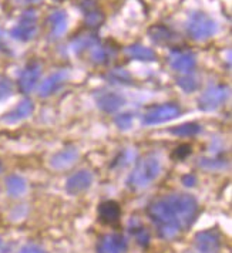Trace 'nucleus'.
Listing matches in <instances>:
<instances>
[{"label": "nucleus", "mask_w": 232, "mask_h": 253, "mask_svg": "<svg viewBox=\"0 0 232 253\" xmlns=\"http://www.w3.org/2000/svg\"><path fill=\"white\" fill-rule=\"evenodd\" d=\"M199 212L197 199L188 194H170L151 202L148 218L155 225L158 235L171 241L189 229Z\"/></svg>", "instance_id": "f257e3e1"}, {"label": "nucleus", "mask_w": 232, "mask_h": 253, "mask_svg": "<svg viewBox=\"0 0 232 253\" xmlns=\"http://www.w3.org/2000/svg\"><path fill=\"white\" fill-rule=\"evenodd\" d=\"M161 173V161L155 155H147L141 158L133 172L130 173L127 179V185L134 189H145L148 188Z\"/></svg>", "instance_id": "f03ea898"}, {"label": "nucleus", "mask_w": 232, "mask_h": 253, "mask_svg": "<svg viewBox=\"0 0 232 253\" xmlns=\"http://www.w3.org/2000/svg\"><path fill=\"white\" fill-rule=\"evenodd\" d=\"M186 32L191 39L197 42H205L217 33V23L207 13L195 12L189 16Z\"/></svg>", "instance_id": "7ed1b4c3"}, {"label": "nucleus", "mask_w": 232, "mask_h": 253, "mask_svg": "<svg viewBox=\"0 0 232 253\" xmlns=\"http://www.w3.org/2000/svg\"><path fill=\"white\" fill-rule=\"evenodd\" d=\"M228 95H230V88L227 85H222V84L211 85L198 98V107L207 113L215 111L227 101Z\"/></svg>", "instance_id": "20e7f679"}, {"label": "nucleus", "mask_w": 232, "mask_h": 253, "mask_svg": "<svg viewBox=\"0 0 232 253\" xmlns=\"http://www.w3.org/2000/svg\"><path fill=\"white\" fill-rule=\"evenodd\" d=\"M181 114V110L177 104L168 103L158 105V107H152L148 110L145 114L142 115V124L144 126H155V124H163L173 121L175 118H178Z\"/></svg>", "instance_id": "39448f33"}, {"label": "nucleus", "mask_w": 232, "mask_h": 253, "mask_svg": "<svg viewBox=\"0 0 232 253\" xmlns=\"http://www.w3.org/2000/svg\"><path fill=\"white\" fill-rule=\"evenodd\" d=\"M37 13L35 10H26L20 17V22L17 26H14L10 32L14 40H19V42H30L33 40L37 35Z\"/></svg>", "instance_id": "423d86ee"}, {"label": "nucleus", "mask_w": 232, "mask_h": 253, "mask_svg": "<svg viewBox=\"0 0 232 253\" xmlns=\"http://www.w3.org/2000/svg\"><path fill=\"white\" fill-rule=\"evenodd\" d=\"M194 246L199 253H215L222 246V236L220 230L207 229L198 232L194 238Z\"/></svg>", "instance_id": "0eeeda50"}, {"label": "nucleus", "mask_w": 232, "mask_h": 253, "mask_svg": "<svg viewBox=\"0 0 232 253\" xmlns=\"http://www.w3.org/2000/svg\"><path fill=\"white\" fill-rule=\"evenodd\" d=\"M42 76V64L39 61L29 63L19 77V90L23 94H30L35 90V87L39 83V79Z\"/></svg>", "instance_id": "6e6552de"}, {"label": "nucleus", "mask_w": 232, "mask_h": 253, "mask_svg": "<svg viewBox=\"0 0 232 253\" xmlns=\"http://www.w3.org/2000/svg\"><path fill=\"white\" fill-rule=\"evenodd\" d=\"M170 66L178 73H189L197 66V57L192 51L188 50H173L170 53Z\"/></svg>", "instance_id": "1a4fd4ad"}, {"label": "nucleus", "mask_w": 232, "mask_h": 253, "mask_svg": "<svg viewBox=\"0 0 232 253\" xmlns=\"http://www.w3.org/2000/svg\"><path fill=\"white\" fill-rule=\"evenodd\" d=\"M94 100L97 107L104 111V113H116L118 111L124 104H126V98L114 91H100L94 95Z\"/></svg>", "instance_id": "9d476101"}, {"label": "nucleus", "mask_w": 232, "mask_h": 253, "mask_svg": "<svg viewBox=\"0 0 232 253\" xmlns=\"http://www.w3.org/2000/svg\"><path fill=\"white\" fill-rule=\"evenodd\" d=\"M93 184V173L87 169H80L76 173L70 175L66 182V191L70 195H79L87 191Z\"/></svg>", "instance_id": "9b49d317"}, {"label": "nucleus", "mask_w": 232, "mask_h": 253, "mask_svg": "<svg viewBox=\"0 0 232 253\" xmlns=\"http://www.w3.org/2000/svg\"><path fill=\"white\" fill-rule=\"evenodd\" d=\"M127 251V242L120 233L104 235L97 243V253H124Z\"/></svg>", "instance_id": "f8f14e48"}, {"label": "nucleus", "mask_w": 232, "mask_h": 253, "mask_svg": "<svg viewBox=\"0 0 232 253\" xmlns=\"http://www.w3.org/2000/svg\"><path fill=\"white\" fill-rule=\"evenodd\" d=\"M69 79V74L66 70H58L56 73L50 74L46 80L43 81L39 87V95L40 97H48L51 95L53 92H56Z\"/></svg>", "instance_id": "ddd939ff"}, {"label": "nucleus", "mask_w": 232, "mask_h": 253, "mask_svg": "<svg viewBox=\"0 0 232 253\" xmlns=\"http://www.w3.org/2000/svg\"><path fill=\"white\" fill-rule=\"evenodd\" d=\"M33 110H35L33 101L26 98V100H23V101H20V103L17 104L13 110H10L1 120L6 124H17V123L23 121V120L29 118L30 115L33 114Z\"/></svg>", "instance_id": "4468645a"}, {"label": "nucleus", "mask_w": 232, "mask_h": 253, "mask_svg": "<svg viewBox=\"0 0 232 253\" xmlns=\"http://www.w3.org/2000/svg\"><path fill=\"white\" fill-rule=\"evenodd\" d=\"M77 160H79V150L76 147H66L51 157L50 165L54 169H66V168L71 167Z\"/></svg>", "instance_id": "2eb2a0df"}, {"label": "nucleus", "mask_w": 232, "mask_h": 253, "mask_svg": "<svg viewBox=\"0 0 232 253\" xmlns=\"http://www.w3.org/2000/svg\"><path fill=\"white\" fill-rule=\"evenodd\" d=\"M98 219L104 225H114L121 218V208L116 201H105L97 209Z\"/></svg>", "instance_id": "dca6fc26"}, {"label": "nucleus", "mask_w": 232, "mask_h": 253, "mask_svg": "<svg viewBox=\"0 0 232 253\" xmlns=\"http://www.w3.org/2000/svg\"><path fill=\"white\" fill-rule=\"evenodd\" d=\"M48 23H50V29H51V32H50L51 37L60 39L67 30V14L64 10H56L50 14Z\"/></svg>", "instance_id": "f3484780"}, {"label": "nucleus", "mask_w": 232, "mask_h": 253, "mask_svg": "<svg viewBox=\"0 0 232 253\" xmlns=\"http://www.w3.org/2000/svg\"><path fill=\"white\" fill-rule=\"evenodd\" d=\"M98 43H100L98 36H95L94 33H84V35L77 36L76 39H73L71 43H70V47H71L73 53L80 54L87 48L98 46Z\"/></svg>", "instance_id": "a211bd4d"}, {"label": "nucleus", "mask_w": 232, "mask_h": 253, "mask_svg": "<svg viewBox=\"0 0 232 253\" xmlns=\"http://www.w3.org/2000/svg\"><path fill=\"white\" fill-rule=\"evenodd\" d=\"M148 36H150L151 42L155 43V44H168L171 43L175 39V35L173 33L171 29H168L167 26H163V24H155L148 29Z\"/></svg>", "instance_id": "6ab92c4d"}, {"label": "nucleus", "mask_w": 232, "mask_h": 253, "mask_svg": "<svg viewBox=\"0 0 232 253\" xmlns=\"http://www.w3.org/2000/svg\"><path fill=\"white\" fill-rule=\"evenodd\" d=\"M126 54L133 60H139V61H155L157 54L150 47L142 46V44H131L126 47Z\"/></svg>", "instance_id": "aec40b11"}, {"label": "nucleus", "mask_w": 232, "mask_h": 253, "mask_svg": "<svg viewBox=\"0 0 232 253\" xmlns=\"http://www.w3.org/2000/svg\"><path fill=\"white\" fill-rule=\"evenodd\" d=\"M6 191L13 198L23 196L27 191V182L20 175H10L6 178Z\"/></svg>", "instance_id": "412c9836"}, {"label": "nucleus", "mask_w": 232, "mask_h": 253, "mask_svg": "<svg viewBox=\"0 0 232 253\" xmlns=\"http://www.w3.org/2000/svg\"><path fill=\"white\" fill-rule=\"evenodd\" d=\"M130 233L133 235V238L136 239L139 246L147 248L150 245V232L147 230L145 226H142L137 219H133L130 222Z\"/></svg>", "instance_id": "4be33fe9"}, {"label": "nucleus", "mask_w": 232, "mask_h": 253, "mask_svg": "<svg viewBox=\"0 0 232 253\" xmlns=\"http://www.w3.org/2000/svg\"><path fill=\"white\" fill-rule=\"evenodd\" d=\"M199 131H201V126L198 123H184L170 129V132L177 137H194L199 134Z\"/></svg>", "instance_id": "5701e85b"}, {"label": "nucleus", "mask_w": 232, "mask_h": 253, "mask_svg": "<svg viewBox=\"0 0 232 253\" xmlns=\"http://www.w3.org/2000/svg\"><path fill=\"white\" fill-rule=\"evenodd\" d=\"M114 48L110 46H95L94 47L93 53H92V60L95 64H105L108 63L111 58L114 57Z\"/></svg>", "instance_id": "b1692460"}, {"label": "nucleus", "mask_w": 232, "mask_h": 253, "mask_svg": "<svg viewBox=\"0 0 232 253\" xmlns=\"http://www.w3.org/2000/svg\"><path fill=\"white\" fill-rule=\"evenodd\" d=\"M104 13L101 12V10H98L97 7H94L92 10L84 13V23H86L87 27H90V29H93V30L98 29L101 24L104 23Z\"/></svg>", "instance_id": "393cba45"}, {"label": "nucleus", "mask_w": 232, "mask_h": 253, "mask_svg": "<svg viewBox=\"0 0 232 253\" xmlns=\"http://www.w3.org/2000/svg\"><path fill=\"white\" fill-rule=\"evenodd\" d=\"M177 85L186 92H194L199 87V81L194 76L186 74V76H183V77L177 79Z\"/></svg>", "instance_id": "a878e982"}, {"label": "nucleus", "mask_w": 232, "mask_h": 253, "mask_svg": "<svg viewBox=\"0 0 232 253\" xmlns=\"http://www.w3.org/2000/svg\"><path fill=\"white\" fill-rule=\"evenodd\" d=\"M108 79L113 81V83H117V84H133V79L131 76L128 74L126 70H113L110 74H108Z\"/></svg>", "instance_id": "bb28decb"}, {"label": "nucleus", "mask_w": 232, "mask_h": 253, "mask_svg": "<svg viewBox=\"0 0 232 253\" xmlns=\"http://www.w3.org/2000/svg\"><path fill=\"white\" fill-rule=\"evenodd\" d=\"M199 165L208 171H218V169H224L227 167V161L220 160V158H204L199 161Z\"/></svg>", "instance_id": "cd10ccee"}, {"label": "nucleus", "mask_w": 232, "mask_h": 253, "mask_svg": "<svg viewBox=\"0 0 232 253\" xmlns=\"http://www.w3.org/2000/svg\"><path fill=\"white\" fill-rule=\"evenodd\" d=\"M114 123H116V126L120 129L127 131L134 124V115L131 114V113H121V114H118L114 118Z\"/></svg>", "instance_id": "c85d7f7f"}, {"label": "nucleus", "mask_w": 232, "mask_h": 253, "mask_svg": "<svg viewBox=\"0 0 232 253\" xmlns=\"http://www.w3.org/2000/svg\"><path fill=\"white\" fill-rule=\"evenodd\" d=\"M13 84L12 81L6 77H0V101L6 100L12 95Z\"/></svg>", "instance_id": "c756f323"}, {"label": "nucleus", "mask_w": 232, "mask_h": 253, "mask_svg": "<svg viewBox=\"0 0 232 253\" xmlns=\"http://www.w3.org/2000/svg\"><path fill=\"white\" fill-rule=\"evenodd\" d=\"M191 152H192V147H191L189 144H181L180 147L175 148L171 157H173L174 160L181 161V160H186L188 155H191Z\"/></svg>", "instance_id": "7c9ffc66"}, {"label": "nucleus", "mask_w": 232, "mask_h": 253, "mask_svg": "<svg viewBox=\"0 0 232 253\" xmlns=\"http://www.w3.org/2000/svg\"><path fill=\"white\" fill-rule=\"evenodd\" d=\"M134 158H136V151L127 150L120 155V160H117L116 164H120L121 167H126L128 164H131V161H133Z\"/></svg>", "instance_id": "2f4dec72"}, {"label": "nucleus", "mask_w": 232, "mask_h": 253, "mask_svg": "<svg viewBox=\"0 0 232 253\" xmlns=\"http://www.w3.org/2000/svg\"><path fill=\"white\" fill-rule=\"evenodd\" d=\"M20 253H46L37 245H26L20 249Z\"/></svg>", "instance_id": "473e14b6"}, {"label": "nucleus", "mask_w": 232, "mask_h": 253, "mask_svg": "<svg viewBox=\"0 0 232 253\" xmlns=\"http://www.w3.org/2000/svg\"><path fill=\"white\" fill-rule=\"evenodd\" d=\"M183 184L186 185V186H194V185L197 184V178H195V175H192V173L184 175V176H183Z\"/></svg>", "instance_id": "72a5a7b5"}, {"label": "nucleus", "mask_w": 232, "mask_h": 253, "mask_svg": "<svg viewBox=\"0 0 232 253\" xmlns=\"http://www.w3.org/2000/svg\"><path fill=\"white\" fill-rule=\"evenodd\" d=\"M42 0H23V3H26V4H39Z\"/></svg>", "instance_id": "f704fd0d"}, {"label": "nucleus", "mask_w": 232, "mask_h": 253, "mask_svg": "<svg viewBox=\"0 0 232 253\" xmlns=\"http://www.w3.org/2000/svg\"><path fill=\"white\" fill-rule=\"evenodd\" d=\"M1 171H3V165H1V162H0V173H1Z\"/></svg>", "instance_id": "c9c22d12"}, {"label": "nucleus", "mask_w": 232, "mask_h": 253, "mask_svg": "<svg viewBox=\"0 0 232 253\" xmlns=\"http://www.w3.org/2000/svg\"><path fill=\"white\" fill-rule=\"evenodd\" d=\"M57 1H58V0H57Z\"/></svg>", "instance_id": "e433bc0d"}]
</instances>
